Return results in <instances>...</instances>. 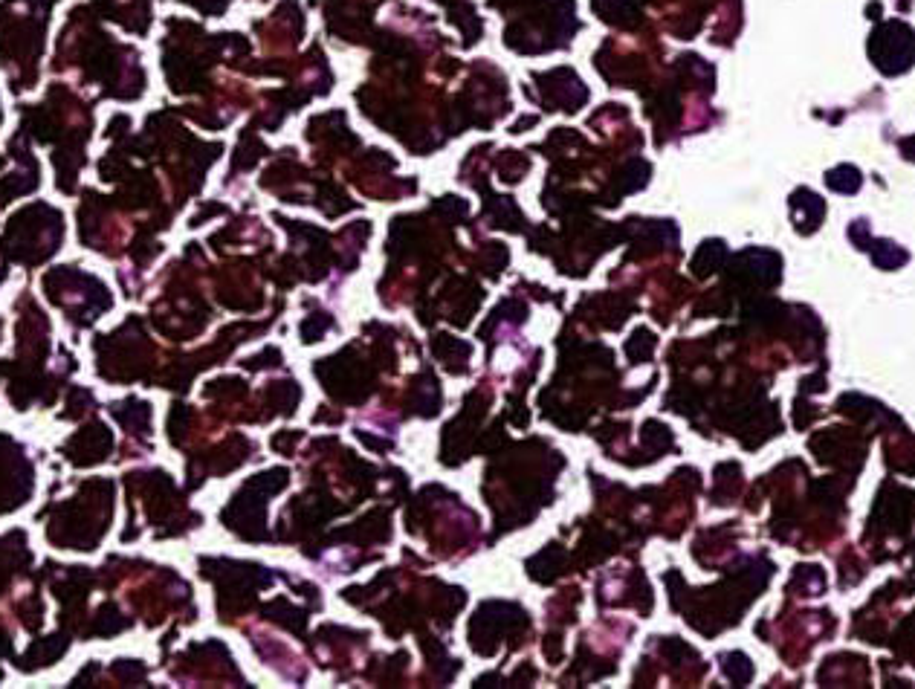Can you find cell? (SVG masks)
Segmentation results:
<instances>
[{"instance_id": "1", "label": "cell", "mask_w": 915, "mask_h": 689, "mask_svg": "<svg viewBox=\"0 0 915 689\" xmlns=\"http://www.w3.org/2000/svg\"><path fill=\"white\" fill-rule=\"evenodd\" d=\"M869 56L887 76H898L915 61V32L901 21H889L872 32Z\"/></svg>"}, {"instance_id": "3", "label": "cell", "mask_w": 915, "mask_h": 689, "mask_svg": "<svg viewBox=\"0 0 915 689\" xmlns=\"http://www.w3.org/2000/svg\"><path fill=\"white\" fill-rule=\"evenodd\" d=\"M901 148H904V157H910V160H915V137L913 139H904V145H901Z\"/></svg>"}, {"instance_id": "2", "label": "cell", "mask_w": 915, "mask_h": 689, "mask_svg": "<svg viewBox=\"0 0 915 689\" xmlns=\"http://www.w3.org/2000/svg\"><path fill=\"white\" fill-rule=\"evenodd\" d=\"M826 180H829V186H832L834 192H843V194H855L860 186V171L852 166H840L834 168L826 174Z\"/></svg>"}]
</instances>
